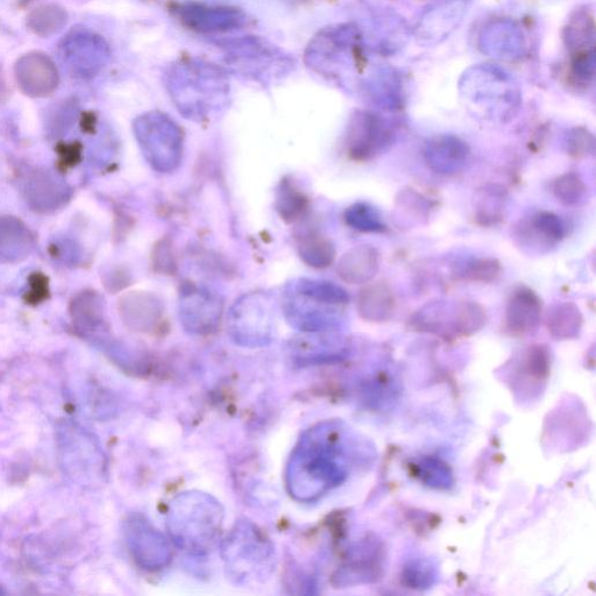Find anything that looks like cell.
I'll return each instance as SVG.
<instances>
[{"instance_id":"cell-37","label":"cell","mask_w":596,"mask_h":596,"mask_svg":"<svg viewBox=\"0 0 596 596\" xmlns=\"http://www.w3.org/2000/svg\"><path fill=\"white\" fill-rule=\"evenodd\" d=\"M403 580L411 588H428L435 583L436 569L429 560H416L404 569Z\"/></svg>"},{"instance_id":"cell-18","label":"cell","mask_w":596,"mask_h":596,"mask_svg":"<svg viewBox=\"0 0 596 596\" xmlns=\"http://www.w3.org/2000/svg\"><path fill=\"white\" fill-rule=\"evenodd\" d=\"M471 148L466 141L453 134H439L428 140L424 159L437 174L453 175L460 172L470 158Z\"/></svg>"},{"instance_id":"cell-33","label":"cell","mask_w":596,"mask_h":596,"mask_svg":"<svg viewBox=\"0 0 596 596\" xmlns=\"http://www.w3.org/2000/svg\"><path fill=\"white\" fill-rule=\"evenodd\" d=\"M501 264L496 259H475L459 266L454 272L458 280L489 283L499 278Z\"/></svg>"},{"instance_id":"cell-26","label":"cell","mask_w":596,"mask_h":596,"mask_svg":"<svg viewBox=\"0 0 596 596\" xmlns=\"http://www.w3.org/2000/svg\"><path fill=\"white\" fill-rule=\"evenodd\" d=\"M583 322L580 309L572 302L552 304L546 314V326L550 335L558 340L578 337L583 328Z\"/></svg>"},{"instance_id":"cell-22","label":"cell","mask_w":596,"mask_h":596,"mask_svg":"<svg viewBox=\"0 0 596 596\" xmlns=\"http://www.w3.org/2000/svg\"><path fill=\"white\" fill-rule=\"evenodd\" d=\"M380 268V254L373 246H357L339 260L337 273L346 283L366 285Z\"/></svg>"},{"instance_id":"cell-10","label":"cell","mask_w":596,"mask_h":596,"mask_svg":"<svg viewBox=\"0 0 596 596\" xmlns=\"http://www.w3.org/2000/svg\"><path fill=\"white\" fill-rule=\"evenodd\" d=\"M273 311L265 295L252 294L241 298L230 311L227 329L240 346L261 347L273 339Z\"/></svg>"},{"instance_id":"cell-17","label":"cell","mask_w":596,"mask_h":596,"mask_svg":"<svg viewBox=\"0 0 596 596\" xmlns=\"http://www.w3.org/2000/svg\"><path fill=\"white\" fill-rule=\"evenodd\" d=\"M482 54L494 60H520L527 49L522 27L515 20L499 18L482 28L478 41Z\"/></svg>"},{"instance_id":"cell-34","label":"cell","mask_w":596,"mask_h":596,"mask_svg":"<svg viewBox=\"0 0 596 596\" xmlns=\"http://www.w3.org/2000/svg\"><path fill=\"white\" fill-rule=\"evenodd\" d=\"M553 194L557 201L565 207H577L584 203L587 195V187L580 176L574 173H567L560 176L553 186Z\"/></svg>"},{"instance_id":"cell-4","label":"cell","mask_w":596,"mask_h":596,"mask_svg":"<svg viewBox=\"0 0 596 596\" xmlns=\"http://www.w3.org/2000/svg\"><path fill=\"white\" fill-rule=\"evenodd\" d=\"M458 89L468 108L498 122L512 119L522 104V90L516 78L489 63L467 68L459 78Z\"/></svg>"},{"instance_id":"cell-1","label":"cell","mask_w":596,"mask_h":596,"mask_svg":"<svg viewBox=\"0 0 596 596\" xmlns=\"http://www.w3.org/2000/svg\"><path fill=\"white\" fill-rule=\"evenodd\" d=\"M359 438L339 421L314 425L298 439L285 471L287 492L301 503H312L343 484L354 464L363 459Z\"/></svg>"},{"instance_id":"cell-9","label":"cell","mask_w":596,"mask_h":596,"mask_svg":"<svg viewBox=\"0 0 596 596\" xmlns=\"http://www.w3.org/2000/svg\"><path fill=\"white\" fill-rule=\"evenodd\" d=\"M63 470L78 484L94 485L104 475V454L94 437L78 425L63 423L58 430Z\"/></svg>"},{"instance_id":"cell-36","label":"cell","mask_w":596,"mask_h":596,"mask_svg":"<svg viewBox=\"0 0 596 596\" xmlns=\"http://www.w3.org/2000/svg\"><path fill=\"white\" fill-rule=\"evenodd\" d=\"M566 152L574 159H585L595 152L594 134L586 127H573L566 136Z\"/></svg>"},{"instance_id":"cell-13","label":"cell","mask_w":596,"mask_h":596,"mask_svg":"<svg viewBox=\"0 0 596 596\" xmlns=\"http://www.w3.org/2000/svg\"><path fill=\"white\" fill-rule=\"evenodd\" d=\"M394 127L375 113L359 111L346 134L347 154L353 161L367 162L386 152L395 141Z\"/></svg>"},{"instance_id":"cell-5","label":"cell","mask_w":596,"mask_h":596,"mask_svg":"<svg viewBox=\"0 0 596 596\" xmlns=\"http://www.w3.org/2000/svg\"><path fill=\"white\" fill-rule=\"evenodd\" d=\"M349 301L346 290L335 283L300 279L287 288L283 314L301 332L336 331L342 322L337 307Z\"/></svg>"},{"instance_id":"cell-23","label":"cell","mask_w":596,"mask_h":596,"mask_svg":"<svg viewBox=\"0 0 596 596\" xmlns=\"http://www.w3.org/2000/svg\"><path fill=\"white\" fill-rule=\"evenodd\" d=\"M371 48L382 55L395 54L407 44L410 32L406 23L394 13L382 12L372 19ZM367 44V47L368 45Z\"/></svg>"},{"instance_id":"cell-21","label":"cell","mask_w":596,"mask_h":596,"mask_svg":"<svg viewBox=\"0 0 596 596\" xmlns=\"http://www.w3.org/2000/svg\"><path fill=\"white\" fill-rule=\"evenodd\" d=\"M176 10L184 23L200 32L229 31L243 21L238 11L218 7L214 9L200 4L183 5Z\"/></svg>"},{"instance_id":"cell-35","label":"cell","mask_w":596,"mask_h":596,"mask_svg":"<svg viewBox=\"0 0 596 596\" xmlns=\"http://www.w3.org/2000/svg\"><path fill=\"white\" fill-rule=\"evenodd\" d=\"M418 478L427 486L446 489L452 486V473L449 466L436 459H425L417 465Z\"/></svg>"},{"instance_id":"cell-25","label":"cell","mask_w":596,"mask_h":596,"mask_svg":"<svg viewBox=\"0 0 596 596\" xmlns=\"http://www.w3.org/2000/svg\"><path fill=\"white\" fill-rule=\"evenodd\" d=\"M395 297L385 283H373L360 290L358 311L366 321L381 323L392 318L395 310Z\"/></svg>"},{"instance_id":"cell-24","label":"cell","mask_w":596,"mask_h":596,"mask_svg":"<svg viewBox=\"0 0 596 596\" xmlns=\"http://www.w3.org/2000/svg\"><path fill=\"white\" fill-rule=\"evenodd\" d=\"M122 314L125 323L134 330L152 331L162 316V305L158 298L146 293H133L124 298Z\"/></svg>"},{"instance_id":"cell-8","label":"cell","mask_w":596,"mask_h":596,"mask_svg":"<svg viewBox=\"0 0 596 596\" xmlns=\"http://www.w3.org/2000/svg\"><path fill=\"white\" fill-rule=\"evenodd\" d=\"M137 138L154 169L162 173L179 167L183 153V133L174 120L160 112L141 117L136 125Z\"/></svg>"},{"instance_id":"cell-27","label":"cell","mask_w":596,"mask_h":596,"mask_svg":"<svg viewBox=\"0 0 596 596\" xmlns=\"http://www.w3.org/2000/svg\"><path fill=\"white\" fill-rule=\"evenodd\" d=\"M507 194L498 186H487L478 190L474 200L475 221L481 226H494L503 219Z\"/></svg>"},{"instance_id":"cell-16","label":"cell","mask_w":596,"mask_h":596,"mask_svg":"<svg viewBox=\"0 0 596 596\" xmlns=\"http://www.w3.org/2000/svg\"><path fill=\"white\" fill-rule=\"evenodd\" d=\"M223 304L208 290L189 286L181 293L180 318L183 328L193 335L205 336L221 322Z\"/></svg>"},{"instance_id":"cell-7","label":"cell","mask_w":596,"mask_h":596,"mask_svg":"<svg viewBox=\"0 0 596 596\" xmlns=\"http://www.w3.org/2000/svg\"><path fill=\"white\" fill-rule=\"evenodd\" d=\"M486 321V311L477 302L435 301L418 310L410 325L420 332L451 338L472 336L484 328Z\"/></svg>"},{"instance_id":"cell-12","label":"cell","mask_w":596,"mask_h":596,"mask_svg":"<svg viewBox=\"0 0 596 596\" xmlns=\"http://www.w3.org/2000/svg\"><path fill=\"white\" fill-rule=\"evenodd\" d=\"M564 45L571 58V72L580 84H591L595 78V21L587 7L571 14L563 31Z\"/></svg>"},{"instance_id":"cell-2","label":"cell","mask_w":596,"mask_h":596,"mask_svg":"<svg viewBox=\"0 0 596 596\" xmlns=\"http://www.w3.org/2000/svg\"><path fill=\"white\" fill-rule=\"evenodd\" d=\"M225 510L215 496L202 491L177 494L170 501L166 525L174 544L190 556L201 557L221 538Z\"/></svg>"},{"instance_id":"cell-28","label":"cell","mask_w":596,"mask_h":596,"mask_svg":"<svg viewBox=\"0 0 596 596\" xmlns=\"http://www.w3.org/2000/svg\"><path fill=\"white\" fill-rule=\"evenodd\" d=\"M382 569L378 557H360L339 569L333 576V584L343 587L372 583L380 579Z\"/></svg>"},{"instance_id":"cell-38","label":"cell","mask_w":596,"mask_h":596,"mask_svg":"<svg viewBox=\"0 0 596 596\" xmlns=\"http://www.w3.org/2000/svg\"><path fill=\"white\" fill-rule=\"evenodd\" d=\"M155 252L162 255L163 258L154 255L155 268L160 269L162 273L174 272L175 262L172 254V250L167 245L166 241H161L160 246L155 247Z\"/></svg>"},{"instance_id":"cell-32","label":"cell","mask_w":596,"mask_h":596,"mask_svg":"<svg viewBox=\"0 0 596 596\" xmlns=\"http://www.w3.org/2000/svg\"><path fill=\"white\" fill-rule=\"evenodd\" d=\"M345 222L353 230L363 233H385L387 225L383 223L378 211L370 204L356 203L344 214Z\"/></svg>"},{"instance_id":"cell-19","label":"cell","mask_w":596,"mask_h":596,"mask_svg":"<svg viewBox=\"0 0 596 596\" xmlns=\"http://www.w3.org/2000/svg\"><path fill=\"white\" fill-rule=\"evenodd\" d=\"M543 302L534 290L522 286L510 296L506 309L507 329L523 336L537 330L541 324Z\"/></svg>"},{"instance_id":"cell-11","label":"cell","mask_w":596,"mask_h":596,"mask_svg":"<svg viewBox=\"0 0 596 596\" xmlns=\"http://www.w3.org/2000/svg\"><path fill=\"white\" fill-rule=\"evenodd\" d=\"M124 535L131 556L141 569L161 571L172 562L173 552L162 532L141 514L127 517Z\"/></svg>"},{"instance_id":"cell-6","label":"cell","mask_w":596,"mask_h":596,"mask_svg":"<svg viewBox=\"0 0 596 596\" xmlns=\"http://www.w3.org/2000/svg\"><path fill=\"white\" fill-rule=\"evenodd\" d=\"M366 44L363 32L356 25L346 24L326 30L312 42V65L330 76H356L365 61Z\"/></svg>"},{"instance_id":"cell-29","label":"cell","mask_w":596,"mask_h":596,"mask_svg":"<svg viewBox=\"0 0 596 596\" xmlns=\"http://www.w3.org/2000/svg\"><path fill=\"white\" fill-rule=\"evenodd\" d=\"M309 201L292 181L283 180L276 194L275 207L286 223H295L308 211Z\"/></svg>"},{"instance_id":"cell-15","label":"cell","mask_w":596,"mask_h":596,"mask_svg":"<svg viewBox=\"0 0 596 596\" xmlns=\"http://www.w3.org/2000/svg\"><path fill=\"white\" fill-rule=\"evenodd\" d=\"M467 13V0H441L422 13L414 27L418 44L436 46L442 44L457 30Z\"/></svg>"},{"instance_id":"cell-14","label":"cell","mask_w":596,"mask_h":596,"mask_svg":"<svg viewBox=\"0 0 596 596\" xmlns=\"http://www.w3.org/2000/svg\"><path fill=\"white\" fill-rule=\"evenodd\" d=\"M288 343V354L298 366L338 363L349 353V340L337 331L302 332Z\"/></svg>"},{"instance_id":"cell-30","label":"cell","mask_w":596,"mask_h":596,"mask_svg":"<svg viewBox=\"0 0 596 596\" xmlns=\"http://www.w3.org/2000/svg\"><path fill=\"white\" fill-rule=\"evenodd\" d=\"M525 229H528L527 232H530L539 244L546 247L560 243L566 236L563 219L548 211L538 212Z\"/></svg>"},{"instance_id":"cell-20","label":"cell","mask_w":596,"mask_h":596,"mask_svg":"<svg viewBox=\"0 0 596 596\" xmlns=\"http://www.w3.org/2000/svg\"><path fill=\"white\" fill-rule=\"evenodd\" d=\"M363 87L371 101L380 109L394 111L402 109L404 103L403 77L399 70L379 66L365 77Z\"/></svg>"},{"instance_id":"cell-31","label":"cell","mask_w":596,"mask_h":596,"mask_svg":"<svg viewBox=\"0 0 596 596\" xmlns=\"http://www.w3.org/2000/svg\"><path fill=\"white\" fill-rule=\"evenodd\" d=\"M300 255L305 264L314 268H326L336 258V248L328 238L310 234L300 245Z\"/></svg>"},{"instance_id":"cell-3","label":"cell","mask_w":596,"mask_h":596,"mask_svg":"<svg viewBox=\"0 0 596 596\" xmlns=\"http://www.w3.org/2000/svg\"><path fill=\"white\" fill-rule=\"evenodd\" d=\"M227 578L240 587L264 585L276 571V552L265 532L253 522L239 520L221 543Z\"/></svg>"}]
</instances>
